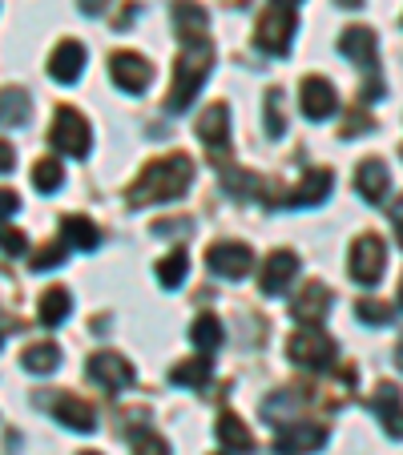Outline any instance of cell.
Here are the masks:
<instances>
[{
    "label": "cell",
    "instance_id": "cell-1",
    "mask_svg": "<svg viewBox=\"0 0 403 455\" xmlns=\"http://www.w3.org/2000/svg\"><path fill=\"white\" fill-rule=\"evenodd\" d=\"M189 181H194V162L186 154H170L141 170V178L129 186L125 202H129V210L154 206V202H173L189 189Z\"/></svg>",
    "mask_w": 403,
    "mask_h": 455
},
{
    "label": "cell",
    "instance_id": "cell-2",
    "mask_svg": "<svg viewBox=\"0 0 403 455\" xmlns=\"http://www.w3.org/2000/svg\"><path fill=\"white\" fill-rule=\"evenodd\" d=\"M210 69H214V44L210 36H194V41H181L178 65H173V85L165 93V109L170 113H186L189 101L202 93Z\"/></svg>",
    "mask_w": 403,
    "mask_h": 455
},
{
    "label": "cell",
    "instance_id": "cell-3",
    "mask_svg": "<svg viewBox=\"0 0 403 455\" xmlns=\"http://www.w3.org/2000/svg\"><path fill=\"white\" fill-rule=\"evenodd\" d=\"M339 52H343L347 60H355V65L367 73V93H363V105L375 101V97L383 93V85H379V36L371 33L367 25L343 28V36H339Z\"/></svg>",
    "mask_w": 403,
    "mask_h": 455
},
{
    "label": "cell",
    "instance_id": "cell-4",
    "mask_svg": "<svg viewBox=\"0 0 403 455\" xmlns=\"http://www.w3.org/2000/svg\"><path fill=\"white\" fill-rule=\"evenodd\" d=\"M49 141H52V149H60L65 157H89V149H93V129H89V121L81 117L73 105H60V109L52 113Z\"/></svg>",
    "mask_w": 403,
    "mask_h": 455
},
{
    "label": "cell",
    "instance_id": "cell-5",
    "mask_svg": "<svg viewBox=\"0 0 403 455\" xmlns=\"http://www.w3.org/2000/svg\"><path fill=\"white\" fill-rule=\"evenodd\" d=\"M294 28H299L294 9L270 4V9L262 12V20H258V28H254V44L262 52H270V57H286V52H291V41H294Z\"/></svg>",
    "mask_w": 403,
    "mask_h": 455
},
{
    "label": "cell",
    "instance_id": "cell-6",
    "mask_svg": "<svg viewBox=\"0 0 403 455\" xmlns=\"http://www.w3.org/2000/svg\"><path fill=\"white\" fill-rule=\"evenodd\" d=\"M286 355H291V363H299V367H307V371H331L339 351H334V343L318 327H302L291 335Z\"/></svg>",
    "mask_w": 403,
    "mask_h": 455
},
{
    "label": "cell",
    "instance_id": "cell-7",
    "mask_svg": "<svg viewBox=\"0 0 403 455\" xmlns=\"http://www.w3.org/2000/svg\"><path fill=\"white\" fill-rule=\"evenodd\" d=\"M109 77H113V85H117L121 93L141 97L149 85H154V65H149L141 52L121 49V52H113L109 57Z\"/></svg>",
    "mask_w": 403,
    "mask_h": 455
},
{
    "label": "cell",
    "instance_id": "cell-8",
    "mask_svg": "<svg viewBox=\"0 0 403 455\" xmlns=\"http://www.w3.org/2000/svg\"><path fill=\"white\" fill-rule=\"evenodd\" d=\"M206 267H210V275L226 278V283H238V278H246L254 270V250L246 242H230V238L214 242L206 250Z\"/></svg>",
    "mask_w": 403,
    "mask_h": 455
},
{
    "label": "cell",
    "instance_id": "cell-9",
    "mask_svg": "<svg viewBox=\"0 0 403 455\" xmlns=\"http://www.w3.org/2000/svg\"><path fill=\"white\" fill-rule=\"evenodd\" d=\"M387 270V246L379 234H359L351 242V278L359 286H375Z\"/></svg>",
    "mask_w": 403,
    "mask_h": 455
},
{
    "label": "cell",
    "instance_id": "cell-10",
    "mask_svg": "<svg viewBox=\"0 0 403 455\" xmlns=\"http://www.w3.org/2000/svg\"><path fill=\"white\" fill-rule=\"evenodd\" d=\"M89 379H97L109 395H121V391L133 383V363L113 351H97L93 359H89Z\"/></svg>",
    "mask_w": 403,
    "mask_h": 455
},
{
    "label": "cell",
    "instance_id": "cell-11",
    "mask_svg": "<svg viewBox=\"0 0 403 455\" xmlns=\"http://www.w3.org/2000/svg\"><path fill=\"white\" fill-rule=\"evenodd\" d=\"M299 105H302V117L307 121H326V117H334V109H339V93H334L331 81L307 77L299 85Z\"/></svg>",
    "mask_w": 403,
    "mask_h": 455
},
{
    "label": "cell",
    "instance_id": "cell-12",
    "mask_svg": "<svg viewBox=\"0 0 403 455\" xmlns=\"http://www.w3.org/2000/svg\"><path fill=\"white\" fill-rule=\"evenodd\" d=\"M323 443H326V427H318V423H291V427H278L275 435L278 455H310Z\"/></svg>",
    "mask_w": 403,
    "mask_h": 455
},
{
    "label": "cell",
    "instance_id": "cell-13",
    "mask_svg": "<svg viewBox=\"0 0 403 455\" xmlns=\"http://www.w3.org/2000/svg\"><path fill=\"white\" fill-rule=\"evenodd\" d=\"M334 189V173L331 170H307V178L299 181L294 189H286L283 198H278V206H318V202H326V194Z\"/></svg>",
    "mask_w": 403,
    "mask_h": 455
},
{
    "label": "cell",
    "instance_id": "cell-14",
    "mask_svg": "<svg viewBox=\"0 0 403 455\" xmlns=\"http://www.w3.org/2000/svg\"><path fill=\"white\" fill-rule=\"evenodd\" d=\"M371 411L379 415L383 431L391 439H403V391L395 383H379L371 391Z\"/></svg>",
    "mask_w": 403,
    "mask_h": 455
},
{
    "label": "cell",
    "instance_id": "cell-15",
    "mask_svg": "<svg viewBox=\"0 0 403 455\" xmlns=\"http://www.w3.org/2000/svg\"><path fill=\"white\" fill-rule=\"evenodd\" d=\"M294 275H299V258L291 254V250H275V254L262 262V275H258V286H262V294H283L286 286L294 283Z\"/></svg>",
    "mask_w": 403,
    "mask_h": 455
},
{
    "label": "cell",
    "instance_id": "cell-16",
    "mask_svg": "<svg viewBox=\"0 0 403 455\" xmlns=\"http://www.w3.org/2000/svg\"><path fill=\"white\" fill-rule=\"evenodd\" d=\"M326 310H331V291H326L323 283H307L291 299V315H294V323H302V327H315V323H323Z\"/></svg>",
    "mask_w": 403,
    "mask_h": 455
},
{
    "label": "cell",
    "instance_id": "cell-17",
    "mask_svg": "<svg viewBox=\"0 0 403 455\" xmlns=\"http://www.w3.org/2000/svg\"><path fill=\"white\" fill-rule=\"evenodd\" d=\"M85 69V44L81 41H60L49 57V77L60 81V85H73Z\"/></svg>",
    "mask_w": 403,
    "mask_h": 455
},
{
    "label": "cell",
    "instance_id": "cell-18",
    "mask_svg": "<svg viewBox=\"0 0 403 455\" xmlns=\"http://www.w3.org/2000/svg\"><path fill=\"white\" fill-rule=\"evenodd\" d=\"M355 189H359L363 202L379 206V202L387 198V189H391V173H387V165L379 162V157H367V162H359V170H355Z\"/></svg>",
    "mask_w": 403,
    "mask_h": 455
},
{
    "label": "cell",
    "instance_id": "cell-19",
    "mask_svg": "<svg viewBox=\"0 0 403 455\" xmlns=\"http://www.w3.org/2000/svg\"><path fill=\"white\" fill-rule=\"evenodd\" d=\"M52 415H57L65 427L81 431V435H89V431L97 427V411L81 395H57L52 399Z\"/></svg>",
    "mask_w": 403,
    "mask_h": 455
},
{
    "label": "cell",
    "instance_id": "cell-20",
    "mask_svg": "<svg viewBox=\"0 0 403 455\" xmlns=\"http://www.w3.org/2000/svg\"><path fill=\"white\" fill-rule=\"evenodd\" d=\"M197 138L206 141L210 149H222V146H230V109H226L222 101H214L202 117H197Z\"/></svg>",
    "mask_w": 403,
    "mask_h": 455
},
{
    "label": "cell",
    "instance_id": "cell-21",
    "mask_svg": "<svg viewBox=\"0 0 403 455\" xmlns=\"http://www.w3.org/2000/svg\"><path fill=\"white\" fill-rule=\"evenodd\" d=\"M206 9L197 4V0H173V33L181 41H194V36H206Z\"/></svg>",
    "mask_w": 403,
    "mask_h": 455
},
{
    "label": "cell",
    "instance_id": "cell-22",
    "mask_svg": "<svg viewBox=\"0 0 403 455\" xmlns=\"http://www.w3.org/2000/svg\"><path fill=\"white\" fill-rule=\"evenodd\" d=\"M214 435H218V443L226 447V455H246V451H254V435H250V427L238 419V415H230V411L218 419Z\"/></svg>",
    "mask_w": 403,
    "mask_h": 455
},
{
    "label": "cell",
    "instance_id": "cell-23",
    "mask_svg": "<svg viewBox=\"0 0 403 455\" xmlns=\"http://www.w3.org/2000/svg\"><path fill=\"white\" fill-rule=\"evenodd\" d=\"M73 310V299L65 286H49V291L41 294V307H36V318H41V327H60L65 318H69Z\"/></svg>",
    "mask_w": 403,
    "mask_h": 455
},
{
    "label": "cell",
    "instance_id": "cell-24",
    "mask_svg": "<svg viewBox=\"0 0 403 455\" xmlns=\"http://www.w3.org/2000/svg\"><path fill=\"white\" fill-rule=\"evenodd\" d=\"M33 101H28L25 89H0V129H17L28 121Z\"/></svg>",
    "mask_w": 403,
    "mask_h": 455
},
{
    "label": "cell",
    "instance_id": "cell-25",
    "mask_svg": "<svg viewBox=\"0 0 403 455\" xmlns=\"http://www.w3.org/2000/svg\"><path fill=\"white\" fill-rule=\"evenodd\" d=\"M60 238H65V246H73V250H97L101 246L97 226L89 222V218H81V214H73V218L60 222Z\"/></svg>",
    "mask_w": 403,
    "mask_h": 455
},
{
    "label": "cell",
    "instance_id": "cell-26",
    "mask_svg": "<svg viewBox=\"0 0 403 455\" xmlns=\"http://www.w3.org/2000/svg\"><path fill=\"white\" fill-rule=\"evenodd\" d=\"M222 339H226V331H222V323H218L214 315H197L194 318V327H189V343L197 347V351H218L222 347Z\"/></svg>",
    "mask_w": 403,
    "mask_h": 455
},
{
    "label": "cell",
    "instance_id": "cell-27",
    "mask_svg": "<svg viewBox=\"0 0 403 455\" xmlns=\"http://www.w3.org/2000/svg\"><path fill=\"white\" fill-rule=\"evenodd\" d=\"M210 375H214V363H210V359H186V363H178V367L170 371V383L202 391V387L210 383Z\"/></svg>",
    "mask_w": 403,
    "mask_h": 455
},
{
    "label": "cell",
    "instance_id": "cell-28",
    "mask_svg": "<svg viewBox=\"0 0 403 455\" xmlns=\"http://www.w3.org/2000/svg\"><path fill=\"white\" fill-rule=\"evenodd\" d=\"M25 371H33V375H52V371L60 367V347L57 343H36L25 351Z\"/></svg>",
    "mask_w": 403,
    "mask_h": 455
},
{
    "label": "cell",
    "instance_id": "cell-29",
    "mask_svg": "<svg viewBox=\"0 0 403 455\" xmlns=\"http://www.w3.org/2000/svg\"><path fill=\"white\" fill-rule=\"evenodd\" d=\"M186 270H189L186 250H173V254H165L162 262H157V283H162L165 291H178L181 278H186Z\"/></svg>",
    "mask_w": 403,
    "mask_h": 455
},
{
    "label": "cell",
    "instance_id": "cell-30",
    "mask_svg": "<svg viewBox=\"0 0 403 455\" xmlns=\"http://www.w3.org/2000/svg\"><path fill=\"white\" fill-rule=\"evenodd\" d=\"M60 181H65V165L52 162V157H44V162L33 165V186L41 189V194H57Z\"/></svg>",
    "mask_w": 403,
    "mask_h": 455
},
{
    "label": "cell",
    "instance_id": "cell-31",
    "mask_svg": "<svg viewBox=\"0 0 403 455\" xmlns=\"http://www.w3.org/2000/svg\"><path fill=\"white\" fill-rule=\"evenodd\" d=\"M129 443H133V455H170V443H165L157 431H149V427H138Z\"/></svg>",
    "mask_w": 403,
    "mask_h": 455
},
{
    "label": "cell",
    "instance_id": "cell-32",
    "mask_svg": "<svg viewBox=\"0 0 403 455\" xmlns=\"http://www.w3.org/2000/svg\"><path fill=\"white\" fill-rule=\"evenodd\" d=\"M266 133L270 138H283L286 121H283V89H270L266 93Z\"/></svg>",
    "mask_w": 403,
    "mask_h": 455
},
{
    "label": "cell",
    "instance_id": "cell-33",
    "mask_svg": "<svg viewBox=\"0 0 403 455\" xmlns=\"http://www.w3.org/2000/svg\"><path fill=\"white\" fill-rule=\"evenodd\" d=\"M65 254H69V246H65V238H57V242H49V246L33 250V262H28V267L33 270H52V267L65 262Z\"/></svg>",
    "mask_w": 403,
    "mask_h": 455
},
{
    "label": "cell",
    "instance_id": "cell-34",
    "mask_svg": "<svg viewBox=\"0 0 403 455\" xmlns=\"http://www.w3.org/2000/svg\"><path fill=\"white\" fill-rule=\"evenodd\" d=\"M355 315H359L367 327H387V323H391V307L375 302V299H359L355 302Z\"/></svg>",
    "mask_w": 403,
    "mask_h": 455
},
{
    "label": "cell",
    "instance_id": "cell-35",
    "mask_svg": "<svg viewBox=\"0 0 403 455\" xmlns=\"http://www.w3.org/2000/svg\"><path fill=\"white\" fill-rule=\"evenodd\" d=\"M367 129H375V121H371L367 109H351L343 121V129H339V138H363Z\"/></svg>",
    "mask_w": 403,
    "mask_h": 455
},
{
    "label": "cell",
    "instance_id": "cell-36",
    "mask_svg": "<svg viewBox=\"0 0 403 455\" xmlns=\"http://www.w3.org/2000/svg\"><path fill=\"white\" fill-rule=\"evenodd\" d=\"M0 250H4V254H25L28 238L20 230H12V226H0Z\"/></svg>",
    "mask_w": 403,
    "mask_h": 455
},
{
    "label": "cell",
    "instance_id": "cell-37",
    "mask_svg": "<svg viewBox=\"0 0 403 455\" xmlns=\"http://www.w3.org/2000/svg\"><path fill=\"white\" fill-rule=\"evenodd\" d=\"M20 210V198L17 194H12V189H0V222H4V218H12Z\"/></svg>",
    "mask_w": 403,
    "mask_h": 455
},
{
    "label": "cell",
    "instance_id": "cell-38",
    "mask_svg": "<svg viewBox=\"0 0 403 455\" xmlns=\"http://www.w3.org/2000/svg\"><path fill=\"white\" fill-rule=\"evenodd\" d=\"M12 165H17V149H12L9 141H0V173H9Z\"/></svg>",
    "mask_w": 403,
    "mask_h": 455
},
{
    "label": "cell",
    "instance_id": "cell-39",
    "mask_svg": "<svg viewBox=\"0 0 403 455\" xmlns=\"http://www.w3.org/2000/svg\"><path fill=\"white\" fill-rule=\"evenodd\" d=\"M81 4V12H85V17H101L105 9H109V0H77Z\"/></svg>",
    "mask_w": 403,
    "mask_h": 455
},
{
    "label": "cell",
    "instance_id": "cell-40",
    "mask_svg": "<svg viewBox=\"0 0 403 455\" xmlns=\"http://www.w3.org/2000/svg\"><path fill=\"white\" fill-rule=\"evenodd\" d=\"M387 214H391V222H395V226H403V194L391 202V210H387Z\"/></svg>",
    "mask_w": 403,
    "mask_h": 455
},
{
    "label": "cell",
    "instance_id": "cell-41",
    "mask_svg": "<svg viewBox=\"0 0 403 455\" xmlns=\"http://www.w3.org/2000/svg\"><path fill=\"white\" fill-rule=\"evenodd\" d=\"M395 367L403 371V339H399V343H395Z\"/></svg>",
    "mask_w": 403,
    "mask_h": 455
},
{
    "label": "cell",
    "instance_id": "cell-42",
    "mask_svg": "<svg viewBox=\"0 0 403 455\" xmlns=\"http://www.w3.org/2000/svg\"><path fill=\"white\" fill-rule=\"evenodd\" d=\"M334 4H339V9H355V4H359V0H334Z\"/></svg>",
    "mask_w": 403,
    "mask_h": 455
},
{
    "label": "cell",
    "instance_id": "cell-43",
    "mask_svg": "<svg viewBox=\"0 0 403 455\" xmlns=\"http://www.w3.org/2000/svg\"><path fill=\"white\" fill-rule=\"evenodd\" d=\"M275 4H283V9H294V4H299V0H275Z\"/></svg>",
    "mask_w": 403,
    "mask_h": 455
},
{
    "label": "cell",
    "instance_id": "cell-44",
    "mask_svg": "<svg viewBox=\"0 0 403 455\" xmlns=\"http://www.w3.org/2000/svg\"><path fill=\"white\" fill-rule=\"evenodd\" d=\"M399 307H403V283H399Z\"/></svg>",
    "mask_w": 403,
    "mask_h": 455
},
{
    "label": "cell",
    "instance_id": "cell-45",
    "mask_svg": "<svg viewBox=\"0 0 403 455\" xmlns=\"http://www.w3.org/2000/svg\"><path fill=\"white\" fill-rule=\"evenodd\" d=\"M399 246H403V226H399Z\"/></svg>",
    "mask_w": 403,
    "mask_h": 455
},
{
    "label": "cell",
    "instance_id": "cell-46",
    "mask_svg": "<svg viewBox=\"0 0 403 455\" xmlns=\"http://www.w3.org/2000/svg\"><path fill=\"white\" fill-rule=\"evenodd\" d=\"M77 455H97V451H77Z\"/></svg>",
    "mask_w": 403,
    "mask_h": 455
}]
</instances>
